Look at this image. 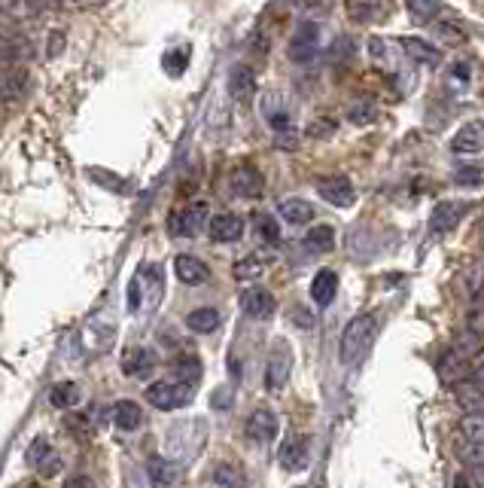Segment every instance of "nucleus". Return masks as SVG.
<instances>
[{
    "mask_svg": "<svg viewBox=\"0 0 484 488\" xmlns=\"http://www.w3.org/2000/svg\"><path fill=\"white\" fill-rule=\"evenodd\" d=\"M330 131H335V122L320 120V125H314V129H311V135H330Z\"/></svg>",
    "mask_w": 484,
    "mask_h": 488,
    "instance_id": "obj_43",
    "label": "nucleus"
},
{
    "mask_svg": "<svg viewBox=\"0 0 484 488\" xmlns=\"http://www.w3.org/2000/svg\"><path fill=\"white\" fill-rule=\"evenodd\" d=\"M278 214L287 220V223H293V226H305V223H311L314 220V208H311L305 198H284V202L278 205Z\"/></svg>",
    "mask_w": 484,
    "mask_h": 488,
    "instance_id": "obj_24",
    "label": "nucleus"
},
{
    "mask_svg": "<svg viewBox=\"0 0 484 488\" xmlns=\"http://www.w3.org/2000/svg\"><path fill=\"white\" fill-rule=\"evenodd\" d=\"M457 433L472 446H484V412H463Z\"/></svg>",
    "mask_w": 484,
    "mask_h": 488,
    "instance_id": "obj_26",
    "label": "nucleus"
},
{
    "mask_svg": "<svg viewBox=\"0 0 484 488\" xmlns=\"http://www.w3.org/2000/svg\"><path fill=\"white\" fill-rule=\"evenodd\" d=\"M347 13L356 21H375L387 16V4H381V0H347Z\"/></svg>",
    "mask_w": 484,
    "mask_h": 488,
    "instance_id": "obj_28",
    "label": "nucleus"
},
{
    "mask_svg": "<svg viewBox=\"0 0 484 488\" xmlns=\"http://www.w3.org/2000/svg\"><path fill=\"white\" fill-rule=\"evenodd\" d=\"M146 473H150V483L155 488H168V485H174V479H177V464L165 461V458H153Z\"/></svg>",
    "mask_w": 484,
    "mask_h": 488,
    "instance_id": "obj_30",
    "label": "nucleus"
},
{
    "mask_svg": "<svg viewBox=\"0 0 484 488\" xmlns=\"http://www.w3.org/2000/svg\"><path fill=\"white\" fill-rule=\"evenodd\" d=\"M378 336V317L375 315H356L351 324L341 332V345H338V358L345 366H356L366 360V354L371 351Z\"/></svg>",
    "mask_w": 484,
    "mask_h": 488,
    "instance_id": "obj_1",
    "label": "nucleus"
},
{
    "mask_svg": "<svg viewBox=\"0 0 484 488\" xmlns=\"http://www.w3.org/2000/svg\"><path fill=\"white\" fill-rule=\"evenodd\" d=\"M302 244H305V250H311V254H330L335 248V229L330 223L311 226L308 232H305Z\"/></svg>",
    "mask_w": 484,
    "mask_h": 488,
    "instance_id": "obj_23",
    "label": "nucleus"
},
{
    "mask_svg": "<svg viewBox=\"0 0 484 488\" xmlns=\"http://www.w3.org/2000/svg\"><path fill=\"white\" fill-rule=\"evenodd\" d=\"M174 275H177V281H183V284L198 287V284H204V281L211 278V269H207L198 257L180 254V257H174Z\"/></svg>",
    "mask_w": 484,
    "mask_h": 488,
    "instance_id": "obj_17",
    "label": "nucleus"
},
{
    "mask_svg": "<svg viewBox=\"0 0 484 488\" xmlns=\"http://www.w3.org/2000/svg\"><path fill=\"white\" fill-rule=\"evenodd\" d=\"M317 192L323 196V202L335 205V208H351V205L356 202V189L345 174L317 177Z\"/></svg>",
    "mask_w": 484,
    "mask_h": 488,
    "instance_id": "obj_6",
    "label": "nucleus"
},
{
    "mask_svg": "<svg viewBox=\"0 0 484 488\" xmlns=\"http://www.w3.org/2000/svg\"><path fill=\"white\" fill-rule=\"evenodd\" d=\"M466 476H469V483H472L475 488H484V464H481V467H469Z\"/></svg>",
    "mask_w": 484,
    "mask_h": 488,
    "instance_id": "obj_40",
    "label": "nucleus"
},
{
    "mask_svg": "<svg viewBox=\"0 0 484 488\" xmlns=\"http://www.w3.org/2000/svg\"><path fill=\"white\" fill-rule=\"evenodd\" d=\"M138 308H140V275L129 287V312H138Z\"/></svg>",
    "mask_w": 484,
    "mask_h": 488,
    "instance_id": "obj_39",
    "label": "nucleus"
},
{
    "mask_svg": "<svg viewBox=\"0 0 484 488\" xmlns=\"http://www.w3.org/2000/svg\"><path fill=\"white\" fill-rule=\"evenodd\" d=\"M299 6L305 13H320L326 10V0H299Z\"/></svg>",
    "mask_w": 484,
    "mask_h": 488,
    "instance_id": "obj_42",
    "label": "nucleus"
},
{
    "mask_svg": "<svg viewBox=\"0 0 484 488\" xmlns=\"http://www.w3.org/2000/svg\"><path fill=\"white\" fill-rule=\"evenodd\" d=\"M220 321H222V317H220L217 308H196V312L186 315V327H189L192 332H201V336L217 330Z\"/></svg>",
    "mask_w": 484,
    "mask_h": 488,
    "instance_id": "obj_27",
    "label": "nucleus"
},
{
    "mask_svg": "<svg viewBox=\"0 0 484 488\" xmlns=\"http://www.w3.org/2000/svg\"><path fill=\"white\" fill-rule=\"evenodd\" d=\"M484 150V122H469L451 138L454 156H475Z\"/></svg>",
    "mask_w": 484,
    "mask_h": 488,
    "instance_id": "obj_11",
    "label": "nucleus"
},
{
    "mask_svg": "<svg viewBox=\"0 0 484 488\" xmlns=\"http://www.w3.org/2000/svg\"><path fill=\"white\" fill-rule=\"evenodd\" d=\"M278 461H280V467L289 473L302 470L305 464H308V440H305V436H287L284 446H280V452H278Z\"/></svg>",
    "mask_w": 484,
    "mask_h": 488,
    "instance_id": "obj_16",
    "label": "nucleus"
},
{
    "mask_svg": "<svg viewBox=\"0 0 484 488\" xmlns=\"http://www.w3.org/2000/svg\"><path fill=\"white\" fill-rule=\"evenodd\" d=\"M83 400V391H79L77 382H55L49 388V403L55 406V409H71V406H77Z\"/></svg>",
    "mask_w": 484,
    "mask_h": 488,
    "instance_id": "obj_25",
    "label": "nucleus"
},
{
    "mask_svg": "<svg viewBox=\"0 0 484 488\" xmlns=\"http://www.w3.org/2000/svg\"><path fill=\"white\" fill-rule=\"evenodd\" d=\"M369 55L375 58V62H390L393 55V43L387 40V37H378V34H371L369 37Z\"/></svg>",
    "mask_w": 484,
    "mask_h": 488,
    "instance_id": "obj_36",
    "label": "nucleus"
},
{
    "mask_svg": "<svg viewBox=\"0 0 484 488\" xmlns=\"http://www.w3.org/2000/svg\"><path fill=\"white\" fill-rule=\"evenodd\" d=\"M326 55H330L332 64H347L356 55V40H354V37H347V34L335 37L330 53H326Z\"/></svg>",
    "mask_w": 484,
    "mask_h": 488,
    "instance_id": "obj_32",
    "label": "nucleus"
},
{
    "mask_svg": "<svg viewBox=\"0 0 484 488\" xmlns=\"http://www.w3.org/2000/svg\"><path fill=\"white\" fill-rule=\"evenodd\" d=\"M454 181H457L460 187H479V183H484V168H460V172L454 174Z\"/></svg>",
    "mask_w": 484,
    "mask_h": 488,
    "instance_id": "obj_38",
    "label": "nucleus"
},
{
    "mask_svg": "<svg viewBox=\"0 0 484 488\" xmlns=\"http://www.w3.org/2000/svg\"><path fill=\"white\" fill-rule=\"evenodd\" d=\"M207 223H211V217H207V202H192L177 214H171V232L186 235V239L198 235Z\"/></svg>",
    "mask_w": 484,
    "mask_h": 488,
    "instance_id": "obj_5",
    "label": "nucleus"
},
{
    "mask_svg": "<svg viewBox=\"0 0 484 488\" xmlns=\"http://www.w3.org/2000/svg\"><path fill=\"white\" fill-rule=\"evenodd\" d=\"M405 10L412 13L414 21H436L438 13H442V4L438 0H405Z\"/></svg>",
    "mask_w": 484,
    "mask_h": 488,
    "instance_id": "obj_33",
    "label": "nucleus"
},
{
    "mask_svg": "<svg viewBox=\"0 0 484 488\" xmlns=\"http://www.w3.org/2000/svg\"><path fill=\"white\" fill-rule=\"evenodd\" d=\"M241 308L253 321H268V317H274V312H278V299L265 287H250V290L241 293Z\"/></svg>",
    "mask_w": 484,
    "mask_h": 488,
    "instance_id": "obj_7",
    "label": "nucleus"
},
{
    "mask_svg": "<svg viewBox=\"0 0 484 488\" xmlns=\"http://www.w3.org/2000/svg\"><path fill=\"white\" fill-rule=\"evenodd\" d=\"M155 369V354L144 345H134L122 354V373L125 375H134V379H144Z\"/></svg>",
    "mask_w": 484,
    "mask_h": 488,
    "instance_id": "obj_18",
    "label": "nucleus"
},
{
    "mask_svg": "<svg viewBox=\"0 0 484 488\" xmlns=\"http://www.w3.org/2000/svg\"><path fill=\"white\" fill-rule=\"evenodd\" d=\"M320 55V25L317 21H302L289 40V58L296 64H311Z\"/></svg>",
    "mask_w": 484,
    "mask_h": 488,
    "instance_id": "obj_3",
    "label": "nucleus"
},
{
    "mask_svg": "<svg viewBox=\"0 0 484 488\" xmlns=\"http://www.w3.org/2000/svg\"><path fill=\"white\" fill-rule=\"evenodd\" d=\"M229 187H232L238 198H259L265 189V181L253 165H241V168H235L232 177H229Z\"/></svg>",
    "mask_w": 484,
    "mask_h": 488,
    "instance_id": "obj_9",
    "label": "nucleus"
},
{
    "mask_svg": "<svg viewBox=\"0 0 484 488\" xmlns=\"http://www.w3.org/2000/svg\"><path fill=\"white\" fill-rule=\"evenodd\" d=\"M280 431V421L271 409H253L247 418V436L253 442H274V436Z\"/></svg>",
    "mask_w": 484,
    "mask_h": 488,
    "instance_id": "obj_10",
    "label": "nucleus"
},
{
    "mask_svg": "<svg viewBox=\"0 0 484 488\" xmlns=\"http://www.w3.org/2000/svg\"><path fill=\"white\" fill-rule=\"evenodd\" d=\"M338 293V272L332 269H320L314 281H311V299L317 302L320 308H326Z\"/></svg>",
    "mask_w": 484,
    "mask_h": 488,
    "instance_id": "obj_20",
    "label": "nucleus"
},
{
    "mask_svg": "<svg viewBox=\"0 0 484 488\" xmlns=\"http://www.w3.org/2000/svg\"><path fill=\"white\" fill-rule=\"evenodd\" d=\"M174 373H177V382L192 384V388H196V382L201 379V364L196 358H180L174 364Z\"/></svg>",
    "mask_w": 484,
    "mask_h": 488,
    "instance_id": "obj_35",
    "label": "nucleus"
},
{
    "mask_svg": "<svg viewBox=\"0 0 484 488\" xmlns=\"http://www.w3.org/2000/svg\"><path fill=\"white\" fill-rule=\"evenodd\" d=\"M64 488H98V485H95L88 476H71V479L64 483Z\"/></svg>",
    "mask_w": 484,
    "mask_h": 488,
    "instance_id": "obj_41",
    "label": "nucleus"
},
{
    "mask_svg": "<svg viewBox=\"0 0 484 488\" xmlns=\"http://www.w3.org/2000/svg\"><path fill=\"white\" fill-rule=\"evenodd\" d=\"M265 269H268V260H265V257L250 254V257H244V260H238V263H235L232 275H235L238 281H253V278L265 275Z\"/></svg>",
    "mask_w": 484,
    "mask_h": 488,
    "instance_id": "obj_29",
    "label": "nucleus"
},
{
    "mask_svg": "<svg viewBox=\"0 0 484 488\" xmlns=\"http://www.w3.org/2000/svg\"><path fill=\"white\" fill-rule=\"evenodd\" d=\"M451 391H454V400L460 403L463 412H484V388L475 379L451 384Z\"/></svg>",
    "mask_w": 484,
    "mask_h": 488,
    "instance_id": "obj_19",
    "label": "nucleus"
},
{
    "mask_svg": "<svg viewBox=\"0 0 484 488\" xmlns=\"http://www.w3.org/2000/svg\"><path fill=\"white\" fill-rule=\"evenodd\" d=\"M28 461H31L34 470H40V476H55L62 470V458L55 455V449L49 446V440H34L31 449H28Z\"/></svg>",
    "mask_w": 484,
    "mask_h": 488,
    "instance_id": "obj_13",
    "label": "nucleus"
},
{
    "mask_svg": "<svg viewBox=\"0 0 484 488\" xmlns=\"http://www.w3.org/2000/svg\"><path fill=\"white\" fill-rule=\"evenodd\" d=\"M289 369H293V351L284 339L274 342L271 354H268V366H265V388L268 391H280L289 379Z\"/></svg>",
    "mask_w": 484,
    "mask_h": 488,
    "instance_id": "obj_4",
    "label": "nucleus"
},
{
    "mask_svg": "<svg viewBox=\"0 0 484 488\" xmlns=\"http://www.w3.org/2000/svg\"><path fill=\"white\" fill-rule=\"evenodd\" d=\"M146 400H150L155 409L171 412V409H180L192 400V384L183 382H153L146 388Z\"/></svg>",
    "mask_w": 484,
    "mask_h": 488,
    "instance_id": "obj_2",
    "label": "nucleus"
},
{
    "mask_svg": "<svg viewBox=\"0 0 484 488\" xmlns=\"http://www.w3.org/2000/svg\"><path fill=\"white\" fill-rule=\"evenodd\" d=\"M256 229L259 235L265 239V244H278L280 241V229L274 223V217H268V214H256Z\"/></svg>",
    "mask_w": 484,
    "mask_h": 488,
    "instance_id": "obj_37",
    "label": "nucleus"
},
{
    "mask_svg": "<svg viewBox=\"0 0 484 488\" xmlns=\"http://www.w3.org/2000/svg\"><path fill=\"white\" fill-rule=\"evenodd\" d=\"M378 120V107L371 105V101H354L351 107H347V122L351 125H371Z\"/></svg>",
    "mask_w": 484,
    "mask_h": 488,
    "instance_id": "obj_34",
    "label": "nucleus"
},
{
    "mask_svg": "<svg viewBox=\"0 0 484 488\" xmlns=\"http://www.w3.org/2000/svg\"><path fill=\"white\" fill-rule=\"evenodd\" d=\"M253 92H256V80H253V71L244 68V64L232 68V73H229V95L244 105V101L253 98Z\"/></svg>",
    "mask_w": 484,
    "mask_h": 488,
    "instance_id": "obj_21",
    "label": "nucleus"
},
{
    "mask_svg": "<svg viewBox=\"0 0 484 488\" xmlns=\"http://www.w3.org/2000/svg\"><path fill=\"white\" fill-rule=\"evenodd\" d=\"M438 373H442V379L448 382V384L472 379L469 360L463 358V351H460V349H451V351H445L442 358H438Z\"/></svg>",
    "mask_w": 484,
    "mask_h": 488,
    "instance_id": "obj_14",
    "label": "nucleus"
},
{
    "mask_svg": "<svg viewBox=\"0 0 484 488\" xmlns=\"http://www.w3.org/2000/svg\"><path fill=\"white\" fill-rule=\"evenodd\" d=\"M207 232H211V239L217 244H235L244 235V220L238 214H217L207 223Z\"/></svg>",
    "mask_w": 484,
    "mask_h": 488,
    "instance_id": "obj_12",
    "label": "nucleus"
},
{
    "mask_svg": "<svg viewBox=\"0 0 484 488\" xmlns=\"http://www.w3.org/2000/svg\"><path fill=\"white\" fill-rule=\"evenodd\" d=\"M113 425L119 427V431L134 433L140 425H144V409H140L134 400H119L113 406Z\"/></svg>",
    "mask_w": 484,
    "mask_h": 488,
    "instance_id": "obj_22",
    "label": "nucleus"
},
{
    "mask_svg": "<svg viewBox=\"0 0 484 488\" xmlns=\"http://www.w3.org/2000/svg\"><path fill=\"white\" fill-rule=\"evenodd\" d=\"M213 485L220 488H247V476H244V470L232 467V464H220L217 470H213Z\"/></svg>",
    "mask_w": 484,
    "mask_h": 488,
    "instance_id": "obj_31",
    "label": "nucleus"
},
{
    "mask_svg": "<svg viewBox=\"0 0 484 488\" xmlns=\"http://www.w3.org/2000/svg\"><path fill=\"white\" fill-rule=\"evenodd\" d=\"M402 55L423 64V68H438V62H442V53L430 40H421V37H405L402 40Z\"/></svg>",
    "mask_w": 484,
    "mask_h": 488,
    "instance_id": "obj_15",
    "label": "nucleus"
},
{
    "mask_svg": "<svg viewBox=\"0 0 484 488\" xmlns=\"http://www.w3.org/2000/svg\"><path fill=\"white\" fill-rule=\"evenodd\" d=\"M466 211H469L466 202H438L433 214H430V232L436 235L451 232V229L466 217Z\"/></svg>",
    "mask_w": 484,
    "mask_h": 488,
    "instance_id": "obj_8",
    "label": "nucleus"
}]
</instances>
